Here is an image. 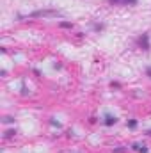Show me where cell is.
<instances>
[{
    "label": "cell",
    "mask_w": 151,
    "mask_h": 153,
    "mask_svg": "<svg viewBox=\"0 0 151 153\" xmlns=\"http://www.w3.org/2000/svg\"><path fill=\"white\" fill-rule=\"evenodd\" d=\"M60 13L59 11H53V9H50V11H36L30 14V18H55L59 16Z\"/></svg>",
    "instance_id": "cell-1"
},
{
    "label": "cell",
    "mask_w": 151,
    "mask_h": 153,
    "mask_svg": "<svg viewBox=\"0 0 151 153\" xmlns=\"http://www.w3.org/2000/svg\"><path fill=\"white\" fill-rule=\"evenodd\" d=\"M108 2L114 5H135L137 0H108Z\"/></svg>",
    "instance_id": "cell-2"
},
{
    "label": "cell",
    "mask_w": 151,
    "mask_h": 153,
    "mask_svg": "<svg viewBox=\"0 0 151 153\" xmlns=\"http://www.w3.org/2000/svg\"><path fill=\"white\" fill-rule=\"evenodd\" d=\"M139 43L144 46V50H149V45H148V34H144L142 37H140V39H139Z\"/></svg>",
    "instance_id": "cell-3"
},
{
    "label": "cell",
    "mask_w": 151,
    "mask_h": 153,
    "mask_svg": "<svg viewBox=\"0 0 151 153\" xmlns=\"http://www.w3.org/2000/svg\"><path fill=\"white\" fill-rule=\"evenodd\" d=\"M116 121H117V118H114V116H107V119H105V125H114L116 123Z\"/></svg>",
    "instance_id": "cell-4"
},
{
    "label": "cell",
    "mask_w": 151,
    "mask_h": 153,
    "mask_svg": "<svg viewBox=\"0 0 151 153\" xmlns=\"http://www.w3.org/2000/svg\"><path fill=\"white\" fill-rule=\"evenodd\" d=\"M133 150H137V151H142V153H146V151H148V148H146L144 144H133Z\"/></svg>",
    "instance_id": "cell-5"
},
{
    "label": "cell",
    "mask_w": 151,
    "mask_h": 153,
    "mask_svg": "<svg viewBox=\"0 0 151 153\" xmlns=\"http://www.w3.org/2000/svg\"><path fill=\"white\" fill-rule=\"evenodd\" d=\"M60 27H62V29H69L71 23H69V22H60Z\"/></svg>",
    "instance_id": "cell-6"
},
{
    "label": "cell",
    "mask_w": 151,
    "mask_h": 153,
    "mask_svg": "<svg viewBox=\"0 0 151 153\" xmlns=\"http://www.w3.org/2000/svg\"><path fill=\"white\" fill-rule=\"evenodd\" d=\"M128 125H130V128H135V126H137V121H135V119H132Z\"/></svg>",
    "instance_id": "cell-7"
},
{
    "label": "cell",
    "mask_w": 151,
    "mask_h": 153,
    "mask_svg": "<svg viewBox=\"0 0 151 153\" xmlns=\"http://www.w3.org/2000/svg\"><path fill=\"white\" fill-rule=\"evenodd\" d=\"M5 134H7V137H13L16 132H14V130H9V132H5Z\"/></svg>",
    "instance_id": "cell-8"
},
{
    "label": "cell",
    "mask_w": 151,
    "mask_h": 153,
    "mask_svg": "<svg viewBox=\"0 0 151 153\" xmlns=\"http://www.w3.org/2000/svg\"><path fill=\"white\" fill-rule=\"evenodd\" d=\"M148 75H149V77H151V68H148Z\"/></svg>",
    "instance_id": "cell-9"
}]
</instances>
